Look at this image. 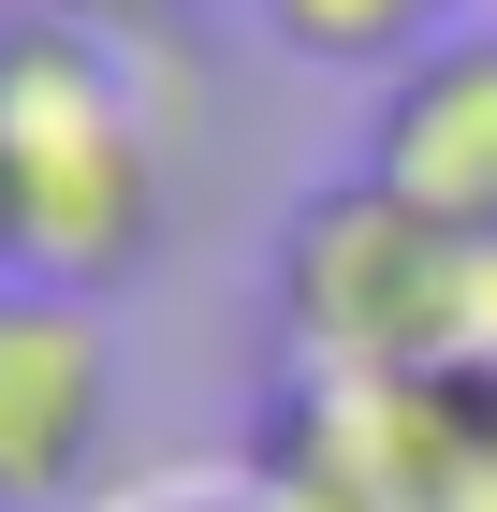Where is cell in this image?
I'll list each match as a JSON object with an SVG mask.
<instances>
[{
    "instance_id": "obj_1",
    "label": "cell",
    "mask_w": 497,
    "mask_h": 512,
    "mask_svg": "<svg viewBox=\"0 0 497 512\" xmlns=\"http://www.w3.org/2000/svg\"><path fill=\"white\" fill-rule=\"evenodd\" d=\"M278 337L322 395H395V381H497V249L439 235L351 161L278 220Z\"/></svg>"
},
{
    "instance_id": "obj_2",
    "label": "cell",
    "mask_w": 497,
    "mask_h": 512,
    "mask_svg": "<svg viewBox=\"0 0 497 512\" xmlns=\"http://www.w3.org/2000/svg\"><path fill=\"white\" fill-rule=\"evenodd\" d=\"M161 249V132L132 103V59L88 30L15 15L0 30V278L103 308Z\"/></svg>"
},
{
    "instance_id": "obj_3",
    "label": "cell",
    "mask_w": 497,
    "mask_h": 512,
    "mask_svg": "<svg viewBox=\"0 0 497 512\" xmlns=\"http://www.w3.org/2000/svg\"><path fill=\"white\" fill-rule=\"evenodd\" d=\"M117 454V337L74 293L0 278V512H74Z\"/></svg>"
},
{
    "instance_id": "obj_4",
    "label": "cell",
    "mask_w": 497,
    "mask_h": 512,
    "mask_svg": "<svg viewBox=\"0 0 497 512\" xmlns=\"http://www.w3.org/2000/svg\"><path fill=\"white\" fill-rule=\"evenodd\" d=\"M366 176H381L410 220L497 249V15L454 44H424L410 74L366 103Z\"/></svg>"
},
{
    "instance_id": "obj_5",
    "label": "cell",
    "mask_w": 497,
    "mask_h": 512,
    "mask_svg": "<svg viewBox=\"0 0 497 512\" xmlns=\"http://www.w3.org/2000/svg\"><path fill=\"white\" fill-rule=\"evenodd\" d=\"M249 30L278 44V59H307V74H410L424 44H454L468 15L454 0H249Z\"/></svg>"
},
{
    "instance_id": "obj_6",
    "label": "cell",
    "mask_w": 497,
    "mask_h": 512,
    "mask_svg": "<svg viewBox=\"0 0 497 512\" xmlns=\"http://www.w3.org/2000/svg\"><path fill=\"white\" fill-rule=\"evenodd\" d=\"M44 30H88V44H117V59H161V44H191V15L205 0H30Z\"/></svg>"
}]
</instances>
